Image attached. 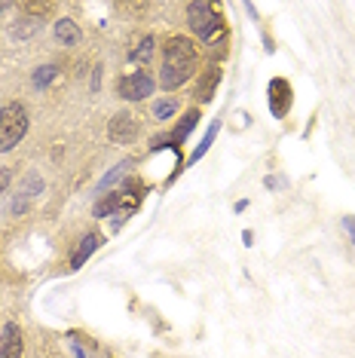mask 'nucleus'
I'll return each mask as SVG.
<instances>
[{
  "label": "nucleus",
  "mask_w": 355,
  "mask_h": 358,
  "mask_svg": "<svg viewBox=\"0 0 355 358\" xmlns=\"http://www.w3.org/2000/svg\"><path fill=\"white\" fill-rule=\"evenodd\" d=\"M199 52L187 37H172L163 46V71H159V83L166 89H178L196 74Z\"/></svg>",
  "instance_id": "f257e3e1"
},
{
  "label": "nucleus",
  "mask_w": 355,
  "mask_h": 358,
  "mask_svg": "<svg viewBox=\"0 0 355 358\" xmlns=\"http://www.w3.org/2000/svg\"><path fill=\"white\" fill-rule=\"evenodd\" d=\"M25 132H28V110L22 104L13 101L6 108H0V153L13 150Z\"/></svg>",
  "instance_id": "f03ea898"
},
{
  "label": "nucleus",
  "mask_w": 355,
  "mask_h": 358,
  "mask_svg": "<svg viewBox=\"0 0 355 358\" xmlns=\"http://www.w3.org/2000/svg\"><path fill=\"white\" fill-rule=\"evenodd\" d=\"M187 22H190V31L203 40H212L215 34L224 31V22H221V13L215 10L212 3L205 0H196V3L187 6Z\"/></svg>",
  "instance_id": "7ed1b4c3"
},
{
  "label": "nucleus",
  "mask_w": 355,
  "mask_h": 358,
  "mask_svg": "<svg viewBox=\"0 0 355 358\" xmlns=\"http://www.w3.org/2000/svg\"><path fill=\"white\" fill-rule=\"evenodd\" d=\"M117 92H119V99H126V101H141V99H147V95H153V77L144 74V71H135V74L119 80Z\"/></svg>",
  "instance_id": "20e7f679"
},
{
  "label": "nucleus",
  "mask_w": 355,
  "mask_h": 358,
  "mask_svg": "<svg viewBox=\"0 0 355 358\" xmlns=\"http://www.w3.org/2000/svg\"><path fill=\"white\" fill-rule=\"evenodd\" d=\"M135 135H138V120L132 113H117L108 123V138L114 144H132Z\"/></svg>",
  "instance_id": "39448f33"
},
{
  "label": "nucleus",
  "mask_w": 355,
  "mask_h": 358,
  "mask_svg": "<svg viewBox=\"0 0 355 358\" xmlns=\"http://www.w3.org/2000/svg\"><path fill=\"white\" fill-rule=\"evenodd\" d=\"M270 110L276 113V117H285L288 110H291V86H288V80H273L270 83Z\"/></svg>",
  "instance_id": "423d86ee"
},
{
  "label": "nucleus",
  "mask_w": 355,
  "mask_h": 358,
  "mask_svg": "<svg viewBox=\"0 0 355 358\" xmlns=\"http://www.w3.org/2000/svg\"><path fill=\"white\" fill-rule=\"evenodd\" d=\"M0 358H22V334L15 324L0 331Z\"/></svg>",
  "instance_id": "0eeeda50"
},
{
  "label": "nucleus",
  "mask_w": 355,
  "mask_h": 358,
  "mask_svg": "<svg viewBox=\"0 0 355 358\" xmlns=\"http://www.w3.org/2000/svg\"><path fill=\"white\" fill-rule=\"evenodd\" d=\"M99 245H101V236H99V233H89L86 239L80 242V248L74 251V257H71V270H80V266H83L86 260H89V255H92V251L99 248Z\"/></svg>",
  "instance_id": "6e6552de"
},
{
  "label": "nucleus",
  "mask_w": 355,
  "mask_h": 358,
  "mask_svg": "<svg viewBox=\"0 0 355 358\" xmlns=\"http://www.w3.org/2000/svg\"><path fill=\"white\" fill-rule=\"evenodd\" d=\"M55 40L61 46H77L80 43V28L74 19H59L55 22Z\"/></svg>",
  "instance_id": "1a4fd4ad"
},
{
  "label": "nucleus",
  "mask_w": 355,
  "mask_h": 358,
  "mask_svg": "<svg viewBox=\"0 0 355 358\" xmlns=\"http://www.w3.org/2000/svg\"><path fill=\"white\" fill-rule=\"evenodd\" d=\"M40 190H43V181H40L37 175H34V178H28L25 187H22V193H19V199L13 202V215H22V211L28 208V199L34 196V193H40Z\"/></svg>",
  "instance_id": "9d476101"
},
{
  "label": "nucleus",
  "mask_w": 355,
  "mask_h": 358,
  "mask_svg": "<svg viewBox=\"0 0 355 358\" xmlns=\"http://www.w3.org/2000/svg\"><path fill=\"white\" fill-rule=\"evenodd\" d=\"M153 50H157L153 37H144L141 43H138V50H132V55H129V59L138 62V64H144V62H150V59H153Z\"/></svg>",
  "instance_id": "9b49d317"
},
{
  "label": "nucleus",
  "mask_w": 355,
  "mask_h": 358,
  "mask_svg": "<svg viewBox=\"0 0 355 358\" xmlns=\"http://www.w3.org/2000/svg\"><path fill=\"white\" fill-rule=\"evenodd\" d=\"M55 74H59L55 64H43V68H37L34 71V89H46L55 80Z\"/></svg>",
  "instance_id": "f8f14e48"
},
{
  "label": "nucleus",
  "mask_w": 355,
  "mask_h": 358,
  "mask_svg": "<svg viewBox=\"0 0 355 358\" xmlns=\"http://www.w3.org/2000/svg\"><path fill=\"white\" fill-rule=\"evenodd\" d=\"M172 113H178V101L175 99H163L153 104V120H168Z\"/></svg>",
  "instance_id": "ddd939ff"
},
{
  "label": "nucleus",
  "mask_w": 355,
  "mask_h": 358,
  "mask_svg": "<svg viewBox=\"0 0 355 358\" xmlns=\"http://www.w3.org/2000/svg\"><path fill=\"white\" fill-rule=\"evenodd\" d=\"M215 135H217V123H212V126H208V132H205V138H203V144H199V148H196V150H193V157H190V162H199V159H203V157H205V150H208V148H212Z\"/></svg>",
  "instance_id": "4468645a"
},
{
  "label": "nucleus",
  "mask_w": 355,
  "mask_h": 358,
  "mask_svg": "<svg viewBox=\"0 0 355 358\" xmlns=\"http://www.w3.org/2000/svg\"><path fill=\"white\" fill-rule=\"evenodd\" d=\"M129 172V162H119V166L114 169V172H110L108 178H101V184H99V190H108V187L110 184H114V181H119V178H123Z\"/></svg>",
  "instance_id": "2eb2a0df"
},
{
  "label": "nucleus",
  "mask_w": 355,
  "mask_h": 358,
  "mask_svg": "<svg viewBox=\"0 0 355 358\" xmlns=\"http://www.w3.org/2000/svg\"><path fill=\"white\" fill-rule=\"evenodd\" d=\"M196 120H199V113H196V110H190V113H187V117H184V123H181V129H178V132H175V138H178V141H181V138H187V132H190V129H193V126H196Z\"/></svg>",
  "instance_id": "dca6fc26"
},
{
  "label": "nucleus",
  "mask_w": 355,
  "mask_h": 358,
  "mask_svg": "<svg viewBox=\"0 0 355 358\" xmlns=\"http://www.w3.org/2000/svg\"><path fill=\"white\" fill-rule=\"evenodd\" d=\"M343 227H346V233H349L352 242H355V215H346L343 217Z\"/></svg>",
  "instance_id": "f3484780"
},
{
  "label": "nucleus",
  "mask_w": 355,
  "mask_h": 358,
  "mask_svg": "<svg viewBox=\"0 0 355 358\" xmlns=\"http://www.w3.org/2000/svg\"><path fill=\"white\" fill-rule=\"evenodd\" d=\"M10 181H13V175L3 169V172H0V196H3V193H6V187H10Z\"/></svg>",
  "instance_id": "a211bd4d"
},
{
  "label": "nucleus",
  "mask_w": 355,
  "mask_h": 358,
  "mask_svg": "<svg viewBox=\"0 0 355 358\" xmlns=\"http://www.w3.org/2000/svg\"><path fill=\"white\" fill-rule=\"evenodd\" d=\"M6 10H10V3H0V13H6Z\"/></svg>",
  "instance_id": "6ab92c4d"
}]
</instances>
